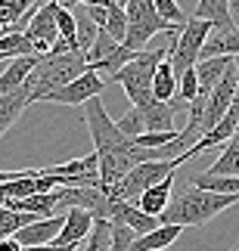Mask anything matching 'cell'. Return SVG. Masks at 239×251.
<instances>
[{
    "mask_svg": "<svg viewBox=\"0 0 239 251\" xmlns=\"http://www.w3.org/2000/svg\"><path fill=\"white\" fill-rule=\"evenodd\" d=\"M239 205V192H208L186 183L171 196L168 208L159 214V224H177V226H202L214 220L221 211Z\"/></svg>",
    "mask_w": 239,
    "mask_h": 251,
    "instance_id": "1",
    "label": "cell"
},
{
    "mask_svg": "<svg viewBox=\"0 0 239 251\" xmlns=\"http://www.w3.org/2000/svg\"><path fill=\"white\" fill-rule=\"evenodd\" d=\"M84 72H87V56H84V50H65V53L37 56L31 75L25 78V87H28V93H31V102L44 100L50 90L75 81Z\"/></svg>",
    "mask_w": 239,
    "mask_h": 251,
    "instance_id": "2",
    "label": "cell"
},
{
    "mask_svg": "<svg viewBox=\"0 0 239 251\" xmlns=\"http://www.w3.org/2000/svg\"><path fill=\"white\" fill-rule=\"evenodd\" d=\"M171 44H174V34H171ZM171 44L159 47V50H140L128 65H121L115 72V78H112V81H118L124 87L128 100L137 105V109H143V105L152 100V75H156L161 59H168Z\"/></svg>",
    "mask_w": 239,
    "mask_h": 251,
    "instance_id": "3",
    "label": "cell"
},
{
    "mask_svg": "<svg viewBox=\"0 0 239 251\" xmlns=\"http://www.w3.org/2000/svg\"><path fill=\"white\" fill-rule=\"evenodd\" d=\"M180 165H184V158H161V161H140V165H133L124 177L115 183V186L106 189V196L112 201H137L140 192H146L149 186H156L159 180L171 177Z\"/></svg>",
    "mask_w": 239,
    "mask_h": 251,
    "instance_id": "4",
    "label": "cell"
},
{
    "mask_svg": "<svg viewBox=\"0 0 239 251\" xmlns=\"http://www.w3.org/2000/svg\"><path fill=\"white\" fill-rule=\"evenodd\" d=\"M212 31H214L212 22L196 19V16H189L186 22L180 25L174 44H171V53H168V62H171V69H174V75H180L184 69H193V65L199 62L202 47H205L208 37H212Z\"/></svg>",
    "mask_w": 239,
    "mask_h": 251,
    "instance_id": "5",
    "label": "cell"
},
{
    "mask_svg": "<svg viewBox=\"0 0 239 251\" xmlns=\"http://www.w3.org/2000/svg\"><path fill=\"white\" fill-rule=\"evenodd\" d=\"M109 87V81L103 78L100 72L87 69L84 75H78L75 81L56 87V90H50L44 96V102H59V105H84L87 100H93V96H100L103 90Z\"/></svg>",
    "mask_w": 239,
    "mask_h": 251,
    "instance_id": "6",
    "label": "cell"
},
{
    "mask_svg": "<svg viewBox=\"0 0 239 251\" xmlns=\"http://www.w3.org/2000/svg\"><path fill=\"white\" fill-rule=\"evenodd\" d=\"M25 37L31 41L37 56L50 53V47L59 37V31H56V0H37L34 13L25 25Z\"/></svg>",
    "mask_w": 239,
    "mask_h": 251,
    "instance_id": "7",
    "label": "cell"
},
{
    "mask_svg": "<svg viewBox=\"0 0 239 251\" xmlns=\"http://www.w3.org/2000/svg\"><path fill=\"white\" fill-rule=\"evenodd\" d=\"M62 229V214H50V217H37L31 224H25L22 229H16V242L22 248H31V245H50L56 242V236H59Z\"/></svg>",
    "mask_w": 239,
    "mask_h": 251,
    "instance_id": "8",
    "label": "cell"
},
{
    "mask_svg": "<svg viewBox=\"0 0 239 251\" xmlns=\"http://www.w3.org/2000/svg\"><path fill=\"white\" fill-rule=\"evenodd\" d=\"M109 220H112V224L128 226L133 236H143V233H149V229L159 226V217H152V214H146V211H140L133 201H112Z\"/></svg>",
    "mask_w": 239,
    "mask_h": 251,
    "instance_id": "9",
    "label": "cell"
},
{
    "mask_svg": "<svg viewBox=\"0 0 239 251\" xmlns=\"http://www.w3.org/2000/svg\"><path fill=\"white\" fill-rule=\"evenodd\" d=\"M93 226V214L84 208H65L62 214V229L59 236H56V245H81L84 239H87Z\"/></svg>",
    "mask_w": 239,
    "mask_h": 251,
    "instance_id": "10",
    "label": "cell"
},
{
    "mask_svg": "<svg viewBox=\"0 0 239 251\" xmlns=\"http://www.w3.org/2000/svg\"><path fill=\"white\" fill-rule=\"evenodd\" d=\"M230 65H233V56H205V59H199L193 65V69H196V81H199V96L212 93Z\"/></svg>",
    "mask_w": 239,
    "mask_h": 251,
    "instance_id": "11",
    "label": "cell"
},
{
    "mask_svg": "<svg viewBox=\"0 0 239 251\" xmlns=\"http://www.w3.org/2000/svg\"><path fill=\"white\" fill-rule=\"evenodd\" d=\"M28 105H31V93H28L25 84L16 87V90H9V93H0V140H3V133L19 121V115H22Z\"/></svg>",
    "mask_w": 239,
    "mask_h": 251,
    "instance_id": "12",
    "label": "cell"
},
{
    "mask_svg": "<svg viewBox=\"0 0 239 251\" xmlns=\"http://www.w3.org/2000/svg\"><path fill=\"white\" fill-rule=\"evenodd\" d=\"M180 233H184V226H177V224H159L156 229H149V233L133 236V242H131L128 251H161V248H171L177 242Z\"/></svg>",
    "mask_w": 239,
    "mask_h": 251,
    "instance_id": "13",
    "label": "cell"
},
{
    "mask_svg": "<svg viewBox=\"0 0 239 251\" xmlns=\"http://www.w3.org/2000/svg\"><path fill=\"white\" fill-rule=\"evenodd\" d=\"M171 189H174V174L171 177H165V180H159L156 186H149L146 192H140V199L133 201L140 211H146V214H152V217H159L161 211L168 208V201H171Z\"/></svg>",
    "mask_w": 239,
    "mask_h": 251,
    "instance_id": "14",
    "label": "cell"
},
{
    "mask_svg": "<svg viewBox=\"0 0 239 251\" xmlns=\"http://www.w3.org/2000/svg\"><path fill=\"white\" fill-rule=\"evenodd\" d=\"M193 16L212 22V28H214L217 34H221V31H230V28L236 25L233 16H230V0H199Z\"/></svg>",
    "mask_w": 239,
    "mask_h": 251,
    "instance_id": "15",
    "label": "cell"
},
{
    "mask_svg": "<svg viewBox=\"0 0 239 251\" xmlns=\"http://www.w3.org/2000/svg\"><path fill=\"white\" fill-rule=\"evenodd\" d=\"M205 174H212V177H239V127L230 140L224 143V152L217 155V161Z\"/></svg>",
    "mask_w": 239,
    "mask_h": 251,
    "instance_id": "16",
    "label": "cell"
},
{
    "mask_svg": "<svg viewBox=\"0 0 239 251\" xmlns=\"http://www.w3.org/2000/svg\"><path fill=\"white\" fill-rule=\"evenodd\" d=\"M34 62H37V56H16V59L6 65V72L0 75V93H9V90H16V87H22L25 78L31 75Z\"/></svg>",
    "mask_w": 239,
    "mask_h": 251,
    "instance_id": "17",
    "label": "cell"
},
{
    "mask_svg": "<svg viewBox=\"0 0 239 251\" xmlns=\"http://www.w3.org/2000/svg\"><path fill=\"white\" fill-rule=\"evenodd\" d=\"M174 96H177V75H174V69H171L168 59H161L156 75H152V100L171 102Z\"/></svg>",
    "mask_w": 239,
    "mask_h": 251,
    "instance_id": "18",
    "label": "cell"
},
{
    "mask_svg": "<svg viewBox=\"0 0 239 251\" xmlns=\"http://www.w3.org/2000/svg\"><path fill=\"white\" fill-rule=\"evenodd\" d=\"M205 56H239V25H233L230 31L208 37L199 59H205Z\"/></svg>",
    "mask_w": 239,
    "mask_h": 251,
    "instance_id": "19",
    "label": "cell"
},
{
    "mask_svg": "<svg viewBox=\"0 0 239 251\" xmlns=\"http://www.w3.org/2000/svg\"><path fill=\"white\" fill-rule=\"evenodd\" d=\"M115 50H118V41H115V37H109L103 28H97V37H93L90 47L84 50V56H87V69H93V65H100V62H106Z\"/></svg>",
    "mask_w": 239,
    "mask_h": 251,
    "instance_id": "20",
    "label": "cell"
},
{
    "mask_svg": "<svg viewBox=\"0 0 239 251\" xmlns=\"http://www.w3.org/2000/svg\"><path fill=\"white\" fill-rule=\"evenodd\" d=\"M16 56H37L31 41L25 37V31L0 34V59H16Z\"/></svg>",
    "mask_w": 239,
    "mask_h": 251,
    "instance_id": "21",
    "label": "cell"
},
{
    "mask_svg": "<svg viewBox=\"0 0 239 251\" xmlns=\"http://www.w3.org/2000/svg\"><path fill=\"white\" fill-rule=\"evenodd\" d=\"M56 31H59V37L72 47V50H81L78 47V22H75V13L65 9L59 0H56Z\"/></svg>",
    "mask_w": 239,
    "mask_h": 251,
    "instance_id": "22",
    "label": "cell"
},
{
    "mask_svg": "<svg viewBox=\"0 0 239 251\" xmlns=\"http://www.w3.org/2000/svg\"><path fill=\"white\" fill-rule=\"evenodd\" d=\"M103 31L109 37H115L121 44L124 41V31H128V13H124V3H106V25H103Z\"/></svg>",
    "mask_w": 239,
    "mask_h": 251,
    "instance_id": "23",
    "label": "cell"
},
{
    "mask_svg": "<svg viewBox=\"0 0 239 251\" xmlns=\"http://www.w3.org/2000/svg\"><path fill=\"white\" fill-rule=\"evenodd\" d=\"M37 220L34 214H25V211H9V208H0V239H9L16 236V229H22L25 224Z\"/></svg>",
    "mask_w": 239,
    "mask_h": 251,
    "instance_id": "24",
    "label": "cell"
},
{
    "mask_svg": "<svg viewBox=\"0 0 239 251\" xmlns=\"http://www.w3.org/2000/svg\"><path fill=\"white\" fill-rule=\"evenodd\" d=\"M115 127H118L128 140L140 137V133H146V127H143V115H140V109H133V105H131V112H124L121 118L115 121Z\"/></svg>",
    "mask_w": 239,
    "mask_h": 251,
    "instance_id": "25",
    "label": "cell"
},
{
    "mask_svg": "<svg viewBox=\"0 0 239 251\" xmlns=\"http://www.w3.org/2000/svg\"><path fill=\"white\" fill-rule=\"evenodd\" d=\"M152 6H156V13H159V19H165L168 25H184L186 22V16H184V9H180V3L177 0H152Z\"/></svg>",
    "mask_w": 239,
    "mask_h": 251,
    "instance_id": "26",
    "label": "cell"
},
{
    "mask_svg": "<svg viewBox=\"0 0 239 251\" xmlns=\"http://www.w3.org/2000/svg\"><path fill=\"white\" fill-rule=\"evenodd\" d=\"M177 137V130H146V133H140V137H133V146H140V149H161L165 143H171Z\"/></svg>",
    "mask_w": 239,
    "mask_h": 251,
    "instance_id": "27",
    "label": "cell"
},
{
    "mask_svg": "<svg viewBox=\"0 0 239 251\" xmlns=\"http://www.w3.org/2000/svg\"><path fill=\"white\" fill-rule=\"evenodd\" d=\"M177 96L184 100L186 105L199 96V81H196V69H184L177 75Z\"/></svg>",
    "mask_w": 239,
    "mask_h": 251,
    "instance_id": "28",
    "label": "cell"
},
{
    "mask_svg": "<svg viewBox=\"0 0 239 251\" xmlns=\"http://www.w3.org/2000/svg\"><path fill=\"white\" fill-rule=\"evenodd\" d=\"M109 224H112V220H109ZM131 242H133L131 229L121 226V224H112V245H109V251H128Z\"/></svg>",
    "mask_w": 239,
    "mask_h": 251,
    "instance_id": "29",
    "label": "cell"
},
{
    "mask_svg": "<svg viewBox=\"0 0 239 251\" xmlns=\"http://www.w3.org/2000/svg\"><path fill=\"white\" fill-rule=\"evenodd\" d=\"M84 245V242H81ZM81 245H56V242H50V245H31V248H22V251H81Z\"/></svg>",
    "mask_w": 239,
    "mask_h": 251,
    "instance_id": "30",
    "label": "cell"
},
{
    "mask_svg": "<svg viewBox=\"0 0 239 251\" xmlns=\"http://www.w3.org/2000/svg\"><path fill=\"white\" fill-rule=\"evenodd\" d=\"M0 251H22V245H19L13 236H9V239H0Z\"/></svg>",
    "mask_w": 239,
    "mask_h": 251,
    "instance_id": "31",
    "label": "cell"
},
{
    "mask_svg": "<svg viewBox=\"0 0 239 251\" xmlns=\"http://www.w3.org/2000/svg\"><path fill=\"white\" fill-rule=\"evenodd\" d=\"M78 3H84V6H106L109 0H78Z\"/></svg>",
    "mask_w": 239,
    "mask_h": 251,
    "instance_id": "32",
    "label": "cell"
},
{
    "mask_svg": "<svg viewBox=\"0 0 239 251\" xmlns=\"http://www.w3.org/2000/svg\"><path fill=\"white\" fill-rule=\"evenodd\" d=\"M233 62H236V75H239V56H233ZM236 100H239V90H236Z\"/></svg>",
    "mask_w": 239,
    "mask_h": 251,
    "instance_id": "33",
    "label": "cell"
},
{
    "mask_svg": "<svg viewBox=\"0 0 239 251\" xmlns=\"http://www.w3.org/2000/svg\"><path fill=\"white\" fill-rule=\"evenodd\" d=\"M59 3H78V0H59Z\"/></svg>",
    "mask_w": 239,
    "mask_h": 251,
    "instance_id": "34",
    "label": "cell"
},
{
    "mask_svg": "<svg viewBox=\"0 0 239 251\" xmlns=\"http://www.w3.org/2000/svg\"><path fill=\"white\" fill-rule=\"evenodd\" d=\"M112 3H124V0H112Z\"/></svg>",
    "mask_w": 239,
    "mask_h": 251,
    "instance_id": "35",
    "label": "cell"
},
{
    "mask_svg": "<svg viewBox=\"0 0 239 251\" xmlns=\"http://www.w3.org/2000/svg\"><path fill=\"white\" fill-rule=\"evenodd\" d=\"M161 251H168V248H161Z\"/></svg>",
    "mask_w": 239,
    "mask_h": 251,
    "instance_id": "36",
    "label": "cell"
},
{
    "mask_svg": "<svg viewBox=\"0 0 239 251\" xmlns=\"http://www.w3.org/2000/svg\"><path fill=\"white\" fill-rule=\"evenodd\" d=\"M233 251H239V248H233Z\"/></svg>",
    "mask_w": 239,
    "mask_h": 251,
    "instance_id": "37",
    "label": "cell"
},
{
    "mask_svg": "<svg viewBox=\"0 0 239 251\" xmlns=\"http://www.w3.org/2000/svg\"><path fill=\"white\" fill-rule=\"evenodd\" d=\"M236 248H239V245H236Z\"/></svg>",
    "mask_w": 239,
    "mask_h": 251,
    "instance_id": "38",
    "label": "cell"
}]
</instances>
